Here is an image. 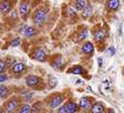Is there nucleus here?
Returning <instances> with one entry per match:
<instances>
[{
    "mask_svg": "<svg viewBox=\"0 0 124 113\" xmlns=\"http://www.w3.org/2000/svg\"><path fill=\"white\" fill-rule=\"evenodd\" d=\"M123 2H124V0H123Z\"/></svg>",
    "mask_w": 124,
    "mask_h": 113,
    "instance_id": "obj_32",
    "label": "nucleus"
},
{
    "mask_svg": "<svg viewBox=\"0 0 124 113\" xmlns=\"http://www.w3.org/2000/svg\"><path fill=\"white\" fill-rule=\"evenodd\" d=\"M32 97V93H27L26 95H23V100L25 101H28V100H30Z\"/></svg>",
    "mask_w": 124,
    "mask_h": 113,
    "instance_id": "obj_30",
    "label": "nucleus"
},
{
    "mask_svg": "<svg viewBox=\"0 0 124 113\" xmlns=\"http://www.w3.org/2000/svg\"><path fill=\"white\" fill-rule=\"evenodd\" d=\"M105 36H106L105 32L101 28L96 29L95 32H94V39H95L96 41H103L104 39H105Z\"/></svg>",
    "mask_w": 124,
    "mask_h": 113,
    "instance_id": "obj_16",
    "label": "nucleus"
},
{
    "mask_svg": "<svg viewBox=\"0 0 124 113\" xmlns=\"http://www.w3.org/2000/svg\"><path fill=\"white\" fill-rule=\"evenodd\" d=\"M77 111H78V105L76 104L75 102L69 101L67 103H65L63 106L59 107L57 110V112L58 113H75Z\"/></svg>",
    "mask_w": 124,
    "mask_h": 113,
    "instance_id": "obj_3",
    "label": "nucleus"
},
{
    "mask_svg": "<svg viewBox=\"0 0 124 113\" xmlns=\"http://www.w3.org/2000/svg\"><path fill=\"white\" fill-rule=\"evenodd\" d=\"M90 111L93 113H103L105 111V109H104V105L102 104L101 102H96L93 105H91Z\"/></svg>",
    "mask_w": 124,
    "mask_h": 113,
    "instance_id": "obj_13",
    "label": "nucleus"
},
{
    "mask_svg": "<svg viewBox=\"0 0 124 113\" xmlns=\"http://www.w3.org/2000/svg\"><path fill=\"white\" fill-rule=\"evenodd\" d=\"M17 111L19 113H29V112H31V106L29 104H23L20 106H18Z\"/></svg>",
    "mask_w": 124,
    "mask_h": 113,
    "instance_id": "obj_22",
    "label": "nucleus"
},
{
    "mask_svg": "<svg viewBox=\"0 0 124 113\" xmlns=\"http://www.w3.org/2000/svg\"><path fill=\"white\" fill-rule=\"evenodd\" d=\"M47 9L45 7H39L35 10V12L32 14V23L35 24L36 27H41L44 25V23L46 21L47 17Z\"/></svg>",
    "mask_w": 124,
    "mask_h": 113,
    "instance_id": "obj_1",
    "label": "nucleus"
},
{
    "mask_svg": "<svg viewBox=\"0 0 124 113\" xmlns=\"http://www.w3.org/2000/svg\"><path fill=\"white\" fill-rule=\"evenodd\" d=\"M9 94H10V90H9L8 87L2 84H0V99L1 100L7 99L9 96Z\"/></svg>",
    "mask_w": 124,
    "mask_h": 113,
    "instance_id": "obj_18",
    "label": "nucleus"
},
{
    "mask_svg": "<svg viewBox=\"0 0 124 113\" xmlns=\"http://www.w3.org/2000/svg\"><path fill=\"white\" fill-rule=\"evenodd\" d=\"M9 68H10V73L14 74V75H21L26 71L27 67L26 64L23 63V62H15Z\"/></svg>",
    "mask_w": 124,
    "mask_h": 113,
    "instance_id": "obj_6",
    "label": "nucleus"
},
{
    "mask_svg": "<svg viewBox=\"0 0 124 113\" xmlns=\"http://www.w3.org/2000/svg\"><path fill=\"white\" fill-rule=\"evenodd\" d=\"M6 63H5V61H2V59H0V73H3L6 72Z\"/></svg>",
    "mask_w": 124,
    "mask_h": 113,
    "instance_id": "obj_28",
    "label": "nucleus"
},
{
    "mask_svg": "<svg viewBox=\"0 0 124 113\" xmlns=\"http://www.w3.org/2000/svg\"><path fill=\"white\" fill-rule=\"evenodd\" d=\"M11 9H12V2L10 0H2V1H0V14L6 15L8 12H10Z\"/></svg>",
    "mask_w": 124,
    "mask_h": 113,
    "instance_id": "obj_9",
    "label": "nucleus"
},
{
    "mask_svg": "<svg viewBox=\"0 0 124 113\" xmlns=\"http://www.w3.org/2000/svg\"><path fill=\"white\" fill-rule=\"evenodd\" d=\"M19 106V100L17 97H11L5 103V111L6 112H16Z\"/></svg>",
    "mask_w": 124,
    "mask_h": 113,
    "instance_id": "obj_8",
    "label": "nucleus"
},
{
    "mask_svg": "<svg viewBox=\"0 0 124 113\" xmlns=\"http://www.w3.org/2000/svg\"><path fill=\"white\" fill-rule=\"evenodd\" d=\"M122 73H123V75H124V68H123V71H122Z\"/></svg>",
    "mask_w": 124,
    "mask_h": 113,
    "instance_id": "obj_31",
    "label": "nucleus"
},
{
    "mask_svg": "<svg viewBox=\"0 0 124 113\" xmlns=\"http://www.w3.org/2000/svg\"><path fill=\"white\" fill-rule=\"evenodd\" d=\"M106 8L111 11H116L120 8V0H107Z\"/></svg>",
    "mask_w": 124,
    "mask_h": 113,
    "instance_id": "obj_12",
    "label": "nucleus"
},
{
    "mask_svg": "<svg viewBox=\"0 0 124 113\" xmlns=\"http://www.w3.org/2000/svg\"><path fill=\"white\" fill-rule=\"evenodd\" d=\"M78 106H79V109L83 111H87L90 110L91 107V101L88 97H86V96H84V97H82L81 100H79V104H78Z\"/></svg>",
    "mask_w": 124,
    "mask_h": 113,
    "instance_id": "obj_11",
    "label": "nucleus"
},
{
    "mask_svg": "<svg viewBox=\"0 0 124 113\" xmlns=\"http://www.w3.org/2000/svg\"><path fill=\"white\" fill-rule=\"evenodd\" d=\"M15 62H16V61H15L12 57H8L6 61H5V63H6V66H7V67H10L12 64L15 63Z\"/></svg>",
    "mask_w": 124,
    "mask_h": 113,
    "instance_id": "obj_27",
    "label": "nucleus"
},
{
    "mask_svg": "<svg viewBox=\"0 0 124 113\" xmlns=\"http://www.w3.org/2000/svg\"><path fill=\"white\" fill-rule=\"evenodd\" d=\"M50 64H52V66L54 67V68L61 70L62 67H63V58H62V56L57 55L56 57H54V59H53V62Z\"/></svg>",
    "mask_w": 124,
    "mask_h": 113,
    "instance_id": "obj_15",
    "label": "nucleus"
},
{
    "mask_svg": "<svg viewBox=\"0 0 124 113\" xmlns=\"http://www.w3.org/2000/svg\"><path fill=\"white\" fill-rule=\"evenodd\" d=\"M67 73H69V74H75V75H81V74H85L86 72H85V70H84L81 65H75V66L70 67V68L67 71Z\"/></svg>",
    "mask_w": 124,
    "mask_h": 113,
    "instance_id": "obj_14",
    "label": "nucleus"
},
{
    "mask_svg": "<svg viewBox=\"0 0 124 113\" xmlns=\"http://www.w3.org/2000/svg\"><path fill=\"white\" fill-rule=\"evenodd\" d=\"M107 54L110 56H113L114 54H115V48L113 46H111V47H108V49H107Z\"/></svg>",
    "mask_w": 124,
    "mask_h": 113,
    "instance_id": "obj_29",
    "label": "nucleus"
},
{
    "mask_svg": "<svg viewBox=\"0 0 124 113\" xmlns=\"http://www.w3.org/2000/svg\"><path fill=\"white\" fill-rule=\"evenodd\" d=\"M8 75L7 74H5V72L3 73H0V84H2V83H5L6 81H8Z\"/></svg>",
    "mask_w": 124,
    "mask_h": 113,
    "instance_id": "obj_26",
    "label": "nucleus"
},
{
    "mask_svg": "<svg viewBox=\"0 0 124 113\" xmlns=\"http://www.w3.org/2000/svg\"><path fill=\"white\" fill-rule=\"evenodd\" d=\"M57 83H58V81L56 77H53V76L49 77V87H50V89H54V87L57 85Z\"/></svg>",
    "mask_w": 124,
    "mask_h": 113,
    "instance_id": "obj_25",
    "label": "nucleus"
},
{
    "mask_svg": "<svg viewBox=\"0 0 124 113\" xmlns=\"http://www.w3.org/2000/svg\"><path fill=\"white\" fill-rule=\"evenodd\" d=\"M81 53L85 54V55H93L94 54V45L91 41L84 43L81 47Z\"/></svg>",
    "mask_w": 124,
    "mask_h": 113,
    "instance_id": "obj_10",
    "label": "nucleus"
},
{
    "mask_svg": "<svg viewBox=\"0 0 124 113\" xmlns=\"http://www.w3.org/2000/svg\"><path fill=\"white\" fill-rule=\"evenodd\" d=\"M87 36H88V32H87L86 28H81L77 32V41H81L86 39Z\"/></svg>",
    "mask_w": 124,
    "mask_h": 113,
    "instance_id": "obj_20",
    "label": "nucleus"
},
{
    "mask_svg": "<svg viewBox=\"0 0 124 113\" xmlns=\"http://www.w3.org/2000/svg\"><path fill=\"white\" fill-rule=\"evenodd\" d=\"M37 34V30L35 27H26V29L23 30V36L26 38H31Z\"/></svg>",
    "mask_w": 124,
    "mask_h": 113,
    "instance_id": "obj_17",
    "label": "nucleus"
},
{
    "mask_svg": "<svg viewBox=\"0 0 124 113\" xmlns=\"http://www.w3.org/2000/svg\"><path fill=\"white\" fill-rule=\"evenodd\" d=\"M26 84L28 87L34 90H43L44 89V81L39 76L36 75H28L26 77Z\"/></svg>",
    "mask_w": 124,
    "mask_h": 113,
    "instance_id": "obj_2",
    "label": "nucleus"
},
{
    "mask_svg": "<svg viewBox=\"0 0 124 113\" xmlns=\"http://www.w3.org/2000/svg\"><path fill=\"white\" fill-rule=\"evenodd\" d=\"M63 101H64V96L62 94H54L47 100V104H48L49 107L55 109V107L59 106L63 103Z\"/></svg>",
    "mask_w": 124,
    "mask_h": 113,
    "instance_id": "obj_5",
    "label": "nucleus"
},
{
    "mask_svg": "<svg viewBox=\"0 0 124 113\" xmlns=\"http://www.w3.org/2000/svg\"><path fill=\"white\" fill-rule=\"evenodd\" d=\"M29 10H30V3L28 0H23L19 5V16L21 17L23 20H26L29 15Z\"/></svg>",
    "mask_w": 124,
    "mask_h": 113,
    "instance_id": "obj_7",
    "label": "nucleus"
},
{
    "mask_svg": "<svg viewBox=\"0 0 124 113\" xmlns=\"http://www.w3.org/2000/svg\"><path fill=\"white\" fill-rule=\"evenodd\" d=\"M85 6H86V1L85 0H74V8L77 11H82Z\"/></svg>",
    "mask_w": 124,
    "mask_h": 113,
    "instance_id": "obj_21",
    "label": "nucleus"
},
{
    "mask_svg": "<svg viewBox=\"0 0 124 113\" xmlns=\"http://www.w3.org/2000/svg\"><path fill=\"white\" fill-rule=\"evenodd\" d=\"M41 111V103L38 102V103H35L31 106V112H40Z\"/></svg>",
    "mask_w": 124,
    "mask_h": 113,
    "instance_id": "obj_24",
    "label": "nucleus"
},
{
    "mask_svg": "<svg viewBox=\"0 0 124 113\" xmlns=\"http://www.w3.org/2000/svg\"><path fill=\"white\" fill-rule=\"evenodd\" d=\"M30 57L32 59H35V61L40 62V63L46 62V59H47L46 53L44 52V49H41V48H35V49H32L31 53H30Z\"/></svg>",
    "mask_w": 124,
    "mask_h": 113,
    "instance_id": "obj_4",
    "label": "nucleus"
},
{
    "mask_svg": "<svg viewBox=\"0 0 124 113\" xmlns=\"http://www.w3.org/2000/svg\"><path fill=\"white\" fill-rule=\"evenodd\" d=\"M20 43H21L20 38H19V37H16V38H14V39L10 41V46H11V47H18L19 45H20Z\"/></svg>",
    "mask_w": 124,
    "mask_h": 113,
    "instance_id": "obj_23",
    "label": "nucleus"
},
{
    "mask_svg": "<svg viewBox=\"0 0 124 113\" xmlns=\"http://www.w3.org/2000/svg\"><path fill=\"white\" fill-rule=\"evenodd\" d=\"M92 14H93V8L91 5H86V6L83 8V10H82V16H83V18L91 17Z\"/></svg>",
    "mask_w": 124,
    "mask_h": 113,
    "instance_id": "obj_19",
    "label": "nucleus"
}]
</instances>
